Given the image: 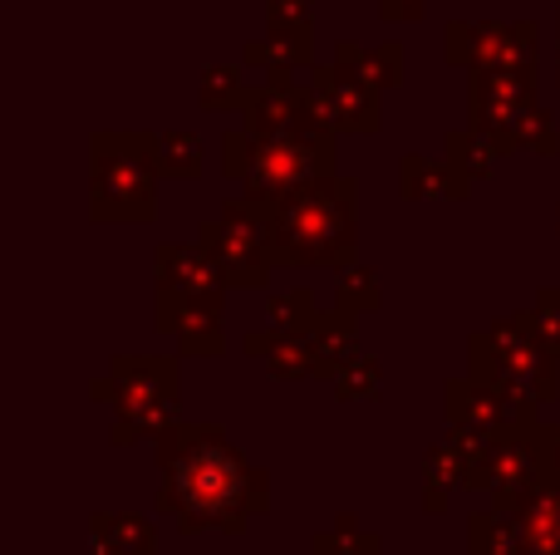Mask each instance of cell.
Segmentation results:
<instances>
[{"instance_id":"cell-1","label":"cell","mask_w":560,"mask_h":555,"mask_svg":"<svg viewBox=\"0 0 560 555\" xmlns=\"http://www.w3.org/2000/svg\"><path fill=\"white\" fill-rule=\"evenodd\" d=\"M158 511L183 531H246L271 507V477L226 438L222 423H173L153 438Z\"/></svg>"},{"instance_id":"cell-2","label":"cell","mask_w":560,"mask_h":555,"mask_svg":"<svg viewBox=\"0 0 560 555\" xmlns=\"http://www.w3.org/2000/svg\"><path fill=\"white\" fill-rule=\"evenodd\" d=\"M256 202V197H252ZM261 206L271 256L280 271H305V265H345L359 261V182L354 177H319L285 197H271Z\"/></svg>"},{"instance_id":"cell-3","label":"cell","mask_w":560,"mask_h":555,"mask_svg":"<svg viewBox=\"0 0 560 555\" xmlns=\"http://www.w3.org/2000/svg\"><path fill=\"white\" fill-rule=\"evenodd\" d=\"M335 133H285V138H261L252 128H232L222 133V173L242 182V197L271 202L305 182L335 177Z\"/></svg>"},{"instance_id":"cell-4","label":"cell","mask_w":560,"mask_h":555,"mask_svg":"<svg viewBox=\"0 0 560 555\" xmlns=\"http://www.w3.org/2000/svg\"><path fill=\"white\" fill-rule=\"evenodd\" d=\"M89 393L98 403H114L108 442L133 448V442H153L158 433L177 423L183 379H177V359L167 354H118L108 379H94Z\"/></svg>"},{"instance_id":"cell-5","label":"cell","mask_w":560,"mask_h":555,"mask_svg":"<svg viewBox=\"0 0 560 555\" xmlns=\"http://www.w3.org/2000/svg\"><path fill=\"white\" fill-rule=\"evenodd\" d=\"M467 374L536 403V409L560 399V359L546 350L532 310L502 315L487 330H477L467 340Z\"/></svg>"},{"instance_id":"cell-6","label":"cell","mask_w":560,"mask_h":555,"mask_svg":"<svg viewBox=\"0 0 560 555\" xmlns=\"http://www.w3.org/2000/svg\"><path fill=\"white\" fill-rule=\"evenodd\" d=\"M153 157L143 133H94L89 138V216L94 222L143 226L158 212Z\"/></svg>"},{"instance_id":"cell-7","label":"cell","mask_w":560,"mask_h":555,"mask_svg":"<svg viewBox=\"0 0 560 555\" xmlns=\"http://www.w3.org/2000/svg\"><path fill=\"white\" fill-rule=\"evenodd\" d=\"M197 241L222 265L232 291H266L271 275L280 271L271 256V236H266V222H261V206H256L252 197L226 202L217 216H207V222L197 226Z\"/></svg>"},{"instance_id":"cell-8","label":"cell","mask_w":560,"mask_h":555,"mask_svg":"<svg viewBox=\"0 0 560 555\" xmlns=\"http://www.w3.org/2000/svg\"><path fill=\"white\" fill-rule=\"evenodd\" d=\"M443 59L453 69H536L541 25L536 20H447Z\"/></svg>"},{"instance_id":"cell-9","label":"cell","mask_w":560,"mask_h":555,"mask_svg":"<svg viewBox=\"0 0 560 555\" xmlns=\"http://www.w3.org/2000/svg\"><path fill=\"white\" fill-rule=\"evenodd\" d=\"M551 452H546V423L532 418L522 428H512L506 438L492 442L487 458V492H492L497 511H526L532 497L551 482Z\"/></svg>"},{"instance_id":"cell-10","label":"cell","mask_w":560,"mask_h":555,"mask_svg":"<svg viewBox=\"0 0 560 555\" xmlns=\"http://www.w3.org/2000/svg\"><path fill=\"white\" fill-rule=\"evenodd\" d=\"M536 104H541L536 69H472L467 74V128L492 133L506 153H516L512 133Z\"/></svg>"},{"instance_id":"cell-11","label":"cell","mask_w":560,"mask_h":555,"mask_svg":"<svg viewBox=\"0 0 560 555\" xmlns=\"http://www.w3.org/2000/svg\"><path fill=\"white\" fill-rule=\"evenodd\" d=\"M310 94V114L325 133H378L384 128V108H378V88H369L364 79L345 74V69L329 59V64H315L305 84Z\"/></svg>"},{"instance_id":"cell-12","label":"cell","mask_w":560,"mask_h":555,"mask_svg":"<svg viewBox=\"0 0 560 555\" xmlns=\"http://www.w3.org/2000/svg\"><path fill=\"white\" fill-rule=\"evenodd\" d=\"M443 418L453 423V428H472L482 433V438H506L512 428H522V423L541 418V409L526 399H516V393L497 389V383H482V379H447L443 383Z\"/></svg>"},{"instance_id":"cell-13","label":"cell","mask_w":560,"mask_h":555,"mask_svg":"<svg viewBox=\"0 0 560 555\" xmlns=\"http://www.w3.org/2000/svg\"><path fill=\"white\" fill-rule=\"evenodd\" d=\"M153 285L163 295H177V300H197V305H212L222 310L226 305V275L222 265L207 256V246H158L153 251Z\"/></svg>"},{"instance_id":"cell-14","label":"cell","mask_w":560,"mask_h":555,"mask_svg":"<svg viewBox=\"0 0 560 555\" xmlns=\"http://www.w3.org/2000/svg\"><path fill=\"white\" fill-rule=\"evenodd\" d=\"M153 324L163 334H173L183 359H217V354H226L222 310H212V305L177 300V295L153 291Z\"/></svg>"},{"instance_id":"cell-15","label":"cell","mask_w":560,"mask_h":555,"mask_svg":"<svg viewBox=\"0 0 560 555\" xmlns=\"http://www.w3.org/2000/svg\"><path fill=\"white\" fill-rule=\"evenodd\" d=\"M246 128L261 138H285V133H325L310 114L305 84H256L252 104L242 108Z\"/></svg>"},{"instance_id":"cell-16","label":"cell","mask_w":560,"mask_h":555,"mask_svg":"<svg viewBox=\"0 0 560 555\" xmlns=\"http://www.w3.org/2000/svg\"><path fill=\"white\" fill-rule=\"evenodd\" d=\"M398 192L408 202H463L472 192V177H463L447 157L408 153V157H398Z\"/></svg>"},{"instance_id":"cell-17","label":"cell","mask_w":560,"mask_h":555,"mask_svg":"<svg viewBox=\"0 0 560 555\" xmlns=\"http://www.w3.org/2000/svg\"><path fill=\"white\" fill-rule=\"evenodd\" d=\"M246 354H256V359H266V374L280 383H305L315 379V354H310V340L305 334H280V330H252L242 340Z\"/></svg>"},{"instance_id":"cell-18","label":"cell","mask_w":560,"mask_h":555,"mask_svg":"<svg viewBox=\"0 0 560 555\" xmlns=\"http://www.w3.org/2000/svg\"><path fill=\"white\" fill-rule=\"evenodd\" d=\"M305 340H310V354H315V379H329V383H335V374L345 369V364H354L359 354H364L359 350V320L345 310L319 315Z\"/></svg>"},{"instance_id":"cell-19","label":"cell","mask_w":560,"mask_h":555,"mask_svg":"<svg viewBox=\"0 0 560 555\" xmlns=\"http://www.w3.org/2000/svg\"><path fill=\"white\" fill-rule=\"evenodd\" d=\"M335 64L345 69V74L364 79V84L378 88V94L404 84V45H359V39H339Z\"/></svg>"},{"instance_id":"cell-20","label":"cell","mask_w":560,"mask_h":555,"mask_svg":"<svg viewBox=\"0 0 560 555\" xmlns=\"http://www.w3.org/2000/svg\"><path fill=\"white\" fill-rule=\"evenodd\" d=\"M467 555H536L522 511H477L467 521Z\"/></svg>"},{"instance_id":"cell-21","label":"cell","mask_w":560,"mask_h":555,"mask_svg":"<svg viewBox=\"0 0 560 555\" xmlns=\"http://www.w3.org/2000/svg\"><path fill=\"white\" fill-rule=\"evenodd\" d=\"M148 138V157H153V173L163 182H192L202 177V138L187 133V128H163V133H143Z\"/></svg>"},{"instance_id":"cell-22","label":"cell","mask_w":560,"mask_h":555,"mask_svg":"<svg viewBox=\"0 0 560 555\" xmlns=\"http://www.w3.org/2000/svg\"><path fill=\"white\" fill-rule=\"evenodd\" d=\"M242 64L246 69H261L266 84H290V74L295 69H310L315 64V49H310V39H252V45L242 49Z\"/></svg>"},{"instance_id":"cell-23","label":"cell","mask_w":560,"mask_h":555,"mask_svg":"<svg viewBox=\"0 0 560 555\" xmlns=\"http://www.w3.org/2000/svg\"><path fill=\"white\" fill-rule=\"evenodd\" d=\"M443 157L463 177H472V182H487V177L497 173V163L506 157V147L497 143L492 133H482V128H457V133L443 138Z\"/></svg>"},{"instance_id":"cell-24","label":"cell","mask_w":560,"mask_h":555,"mask_svg":"<svg viewBox=\"0 0 560 555\" xmlns=\"http://www.w3.org/2000/svg\"><path fill=\"white\" fill-rule=\"evenodd\" d=\"M256 94V84H246V64H207L197 79V98L207 114H236Z\"/></svg>"},{"instance_id":"cell-25","label":"cell","mask_w":560,"mask_h":555,"mask_svg":"<svg viewBox=\"0 0 560 555\" xmlns=\"http://www.w3.org/2000/svg\"><path fill=\"white\" fill-rule=\"evenodd\" d=\"M526 536H532L536 555H560V477H551L541 492L532 497V507L522 511Z\"/></svg>"},{"instance_id":"cell-26","label":"cell","mask_w":560,"mask_h":555,"mask_svg":"<svg viewBox=\"0 0 560 555\" xmlns=\"http://www.w3.org/2000/svg\"><path fill=\"white\" fill-rule=\"evenodd\" d=\"M378 305H384V285H378V275L369 271V265H345L335 281V310L354 315V320H364V315H374Z\"/></svg>"},{"instance_id":"cell-27","label":"cell","mask_w":560,"mask_h":555,"mask_svg":"<svg viewBox=\"0 0 560 555\" xmlns=\"http://www.w3.org/2000/svg\"><path fill=\"white\" fill-rule=\"evenodd\" d=\"M319 320L315 310V295L305 291V285H295V291H276L271 300H266V324L280 334H310V324Z\"/></svg>"},{"instance_id":"cell-28","label":"cell","mask_w":560,"mask_h":555,"mask_svg":"<svg viewBox=\"0 0 560 555\" xmlns=\"http://www.w3.org/2000/svg\"><path fill=\"white\" fill-rule=\"evenodd\" d=\"M310 546H315V555H378V536L359 527L354 511H339L335 527L319 531Z\"/></svg>"},{"instance_id":"cell-29","label":"cell","mask_w":560,"mask_h":555,"mask_svg":"<svg viewBox=\"0 0 560 555\" xmlns=\"http://www.w3.org/2000/svg\"><path fill=\"white\" fill-rule=\"evenodd\" d=\"M378 389H384V364H378L374 354H359L354 364H345V369L335 374V393L345 403H374Z\"/></svg>"},{"instance_id":"cell-30","label":"cell","mask_w":560,"mask_h":555,"mask_svg":"<svg viewBox=\"0 0 560 555\" xmlns=\"http://www.w3.org/2000/svg\"><path fill=\"white\" fill-rule=\"evenodd\" d=\"M266 35L310 39L315 35V0H266Z\"/></svg>"},{"instance_id":"cell-31","label":"cell","mask_w":560,"mask_h":555,"mask_svg":"<svg viewBox=\"0 0 560 555\" xmlns=\"http://www.w3.org/2000/svg\"><path fill=\"white\" fill-rule=\"evenodd\" d=\"M512 147L516 153H536V157H556L560 153V128H556V114L546 104H536L532 114L516 123L512 133Z\"/></svg>"},{"instance_id":"cell-32","label":"cell","mask_w":560,"mask_h":555,"mask_svg":"<svg viewBox=\"0 0 560 555\" xmlns=\"http://www.w3.org/2000/svg\"><path fill=\"white\" fill-rule=\"evenodd\" d=\"M98 521H104V531L128 555H153L158 551V531H153V521H148V517H133V511H118V517H108V511H98Z\"/></svg>"},{"instance_id":"cell-33","label":"cell","mask_w":560,"mask_h":555,"mask_svg":"<svg viewBox=\"0 0 560 555\" xmlns=\"http://www.w3.org/2000/svg\"><path fill=\"white\" fill-rule=\"evenodd\" d=\"M532 320H536V330H541L546 350L560 359V285H541V291L532 295Z\"/></svg>"},{"instance_id":"cell-34","label":"cell","mask_w":560,"mask_h":555,"mask_svg":"<svg viewBox=\"0 0 560 555\" xmlns=\"http://www.w3.org/2000/svg\"><path fill=\"white\" fill-rule=\"evenodd\" d=\"M428 5H433V0H378V20H388V25H413V20L428 15Z\"/></svg>"},{"instance_id":"cell-35","label":"cell","mask_w":560,"mask_h":555,"mask_svg":"<svg viewBox=\"0 0 560 555\" xmlns=\"http://www.w3.org/2000/svg\"><path fill=\"white\" fill-rule=\"evenodd\" d=\"M89 555H128V551L118 546V541L104 531V521L94 517V521H89Z\"/></svg>"},{"instance_id":"cell-36","label":"cell","mask_w":560,"mask_h":555,"mask_svg":"<svg viewBox=\"0 0 560 555\" xmlns=\"http://www.w3.org/2000/svg\"><path fill=\"white\" fill-rule=\"evenodd\" d=\"M546 452H551V472L560 477V423H546Z\"/></svg>"},{"instance_id":"cell-37","label":"cell","mask_w":560,"mask_h":555,"mask_svg":"<svg viewBox=\"0 0 560 555\" xmlns=\"http://www.w3.org/2000/svg\"><path fill=\"white\" fill-rule=\"evenodd\" d=\"M556 79H560V5H556Z\"/></svg>"},{"instance_id":"cell-38","label":"cell","mask_w":560,"mask_h":555,"mask_svg":"<svg viewBox=\"0 0 560 555\" xmlns=\"http://www.w3.org/2000/svg\"><path fill=\"white\" fill-rule=\"evenodd\" d=\"M556 232H560V206H556Z\"/></svg>"},{"instance_id":"cell-39","label":"cell","mask_w":560,"mask_h":555,"mask_svg":"<svg viewBox=\"0 0 560 555\" xmlns=\"http://www.w3.org/2000/svg\"><path fill=\"white\" fill-rule=\"evenodd\" d=\"M551 5H560V0H551Z\"/></svg>"}]
</instances>
